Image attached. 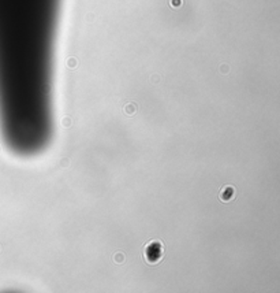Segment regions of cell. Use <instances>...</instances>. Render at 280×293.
<instances>
[{
    "mask_svg": "<svg viewBox=\"0 0 280 293\" xmlns=\"http://www.w3.org/2000/svg\"><path fill=\"white\" fill-rule=\"evenodd\" d=\"M62 0H0V134L19 156L52 138L55 40Z\"/></svg>",
    "mask_w": 280,
    "mask_h": 293,
    "instance_id": "6da1fadb",
    "label": "cell"
}]
</instances>
